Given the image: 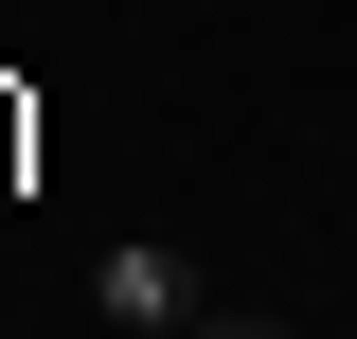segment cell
Returning <instances> with one entry per match:
<instances>
[{
  "label": "cell",
  "instance_id": "cell-1",
  "mask_svg": "<svg viewBox=\"0 0 357 339\" xmlns=\"http://www.w3.org/2000/svg\"><path fill=\"white\" fill-rule=\"evenodd\" d=\"M89 303H107V339H197V322H215L161 232H107V250H89Z\"/></svg>",
  "mask_w": 357,
  "mask_h": 339
},
{
  "label": "cell",
  "instance_id": "cell-2",
  "mask_svg": "<svg viewBox=\"0 0 357 339\" xmlns=\"http://www.w3.org/2000/svg\"><path fill=\"white\" fill-rule=\"evenodd\" d=\"M18 161H36V89H0V197H18Z\"/></svg>",
  "mask_w": 357,
  "mask_h": 339
},
{
  "label": "cell",
  "instance_id": "cell-3",
  "mask_svg": "<svg viewBox=\"0 0 357 339\" xmlns=\"http://www.w3.org/2000/svg\"><path fill=\"white\" fill-rule=\"evenodd\" d=\"M197 339H304V322H268V303H215V322H197Z\"/></svg>",
  "mask_w": 357,
  "mask_h": 339
}]
</instances>
